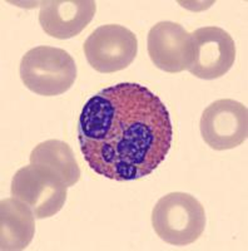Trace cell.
Returning <instances> with one entry per match:
<instances>
[{
  "mask_svg": "<svg viewBox=\"0 0 248 251\" xmlns=\"http://www.w3.org/2000/svg\"><path fill=\"white\" fill-rule=\"evenodd\" d=\"M30 163L53 170L62 177L68 187L74 186L80 178V169L68 143L59 140H48L39 143L30 153Z\"/></svg>",
  "mask_w": 248,
  "mask_h": 251,
  "instance_id": "cell-11",
  "label": "cell"
},
{
  "mask_svg": "<svg viewBox=\"0 0 248 251\" xmlns=\"http://www.w3.org/2000/svg\"><path fill=\"white\" fill-rule=\"evenodd\" d=\"M201 133L204 142L216 151L232 150L248 136L247 107L234 100H218L203 111Z\"/></svg>",
  "mask_w": 248,
  "mask_h": 251,
  "instance_id": "cell-6",
  "label": "cell"
},
{
  "mask_svg": "<svg viewBox=\"0 0 248 251\" xmlns=\"http://www.w3.org/2000/svg\"><path fill=\"white\" fill-rule=\"evenodd\" d=\"M35 234V216L32 208L17 197L0 202V249L24 250Z\"/></svg>",
  "mask_w": 248,
  "mask_h": 251,
  "instance_id": "cell-10",
  "label": "cell"
},
{
  "mask_svg": "<svg viewBox=\"0 0 248 251\" xmlns=\"http://www.w3.org/2000/svg\"><path fill=\"white\" fill-rule=\"evenodd\" d=\"M20 78L26 88L39 96H60L74 84L77 66L64 49L39 46L22 58Z\"/></svg>",
  "mask_w": 248,
  "mask_h": 251,
  "instance_id": "cell-3",
  "label": "cell"
},
{
  "mask_svg": "<svg viewBox=\"0 0 248 251\" xmlns=\"http://www.w3.org/2000/svg\"><path fill=\"white\" fill-rule=\"evenodd\" d=\"M84 160L115 181L149 176L173 141L171 116L157 94L138 83L104 88L84 104L78 125Z\"/></svg>",
  "mask_w": 248,
  "mask_h": 251,
  "instance_id": "cell-1",
  "label": "cell"
},
{
  "mask_svg": "<svg viewBox=\"0 0 248 251\" xmlns=\"http://www.w3.org/2000/svg\"><path fill=\"white\" fill-rule=\"evenodd\" d=\"M83 49L91 68L100 73H114L133 63L138 53V40L126 26L107 24L87 38Z\"/></svg>",
  "mask_w": 248,
  "mask_h": 251,
  "instance_id": "cell-5",
  "label": "cell"
},
{
  "mask_svg": "<svg viewBox=\"0 0 248 251\" xmlns=\"http://www.w3.org/2000/svg\"><path fill=\"white\" fill-rule=\"evenodd\" d=\"M152 225L164 243L174 246L189 245L204 231V208L192 195L172 192L160 197L156 203Z\"/></svg>",
  "mask_w": 248,
  "mask_h": 251,
  "instance_id": "cell-2",
  "label": "cell"
},
{
  "mask_svg": "<svg viewBox=\"0 0 248 251\" xmlns=\"http://www.w3.org/2000/svg\"><path fill=\"white\" fill-rule=\"evenodd\" d=\"M194 57L189 73L201 79H217L232 68L236 44L231 35L218 26H203L192 33Z\"/></svg>",
  "mask_w": 248,
  "mask_h": 251,
  "instance_id": "cell-7",
  "label": "cell"
},
{
  "mask_svg": "<svg viewBox=\"0 0 248 251\" xmlns=\"http://www.w3.org/2000/svg\"><path fill=\"white\" fill-rule=\"evenodd\" d=\"M95 12L93 0H49L40 5L39 23L50 37L70 39L87 28Z\"/></svg>",
  "mask_w": 248,
  "mask_h": 251,
  "instance_id": "cell-9",
  "label": "cell"
},
{
  "mask_svg": "<svg viewBox=\"0 0 248 251\" xmlns=\"http://www.w3.org/2000/svg\"><path fill=\"white\" fill-rule=\"evenodd\" d=\"M147 48L152 63L167 73L188 71L193 63L192 33L174 22H159L152 26L147 39Z\"/></svg>",
  "mask_w": 248,
  "mask_h": 251,
  "instance_id": "cell-8",
  "label": "cell"
},
{
  "mask_svg": "<svg viewBox=\"0 0 248 251\" xmlns=\"http://www.w3.org/2000/svg\"><path fill=\"white\" fill-rule=\"evenodd\" d=\"M66 185L53 170L39 165L18 170L12 181V195L32 208L35 219H48L63 208L67 201Z\"/></svg>",
  "mask_w": 248,
  "mask_h": 251,
  "instance_id": "cell-4",
  "label": "cell"
}]
</instances>
